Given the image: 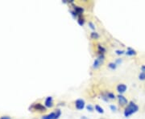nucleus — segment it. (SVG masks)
I'll list each match as a JSON object with an SVG mask.
<instances>
[{"label": "nucleus", "instance_id": "obj_3", "mask_svg": "<svg viewBox=\"0 0 145 119\" xmlns=\"http://www.w3.org/2000/svg\"><path fill=\"white\" fill-rule=\"evenodd\" d=\"M75 106L77 108V109L78 110H82L85 108V101L82 100V99H77L76 101H75Z\"/></svg>", "mask_w": 145, "mask_h": 119}, {"label": "nucleus", "instance_id": "obj_23", "mask_svg": "<svg viewBox=\"0 0 145 119\" xmlns=\"http://www.w3.org/2000/svg\"><path fill=\"white\" fill-rule=\"evenodd\" d=\"M110 108H111V109L112 111H116V109H117V107H116L115 106H114V105H111V106H110Z\"/></svg>", "mask_w": 145, "mask_h": 119}, {"label": "nucleus", "instance_id": "obj_18", "mask_svg": "<svg viewBox=\"0 0 145 119\" xmlns=\"http://www.w3.org/2000/svg\"><path fill=\"white\" fill-rule=\"evenodd\" d=\"M139 79L141 80H145V72H141L140 75H139Z\"/></svg>", "mask_w": 145, "mask_h": 119}, {"label": "nucleus", "instance_id": "obj_14", "mask_svg": "<svg viewBox=\"0 0 145 119\" xmlns=\"http://www.w3.org/2000/svg\"><path fill=\"white\" fill-rule=\"evenodd\" d=\"M94 109H95V110L97 111L98 113H99V114H103L104 113V109L102 108L100 106H98V105H96L95 107H94Z\"/></svg>", "mask_w": 145, "mask_h": 119}, {"label": "nucleus", "instance_id": "obj_6", "mask_svg": "<svg viewBox=\"0 0 145 119\" xmlns=\"http://www.w3.org/2000/svg\"><path fill=\"white\" fill-rule=\"evenodd\" d=\"M127 85H124V84H119L117 86V91L119 92V94H122V93H124L126 91H127Z\"/></svg>", "mask_w": 145, "mask_h": 119}, {"label": "nucleus", "instance_id": "obj_24", "mask_svg": "<svg viewBox=\"0 0 145 119\" xmlns=\"http://www.w3.org/2000/svg\"><path fill=\"white\" fill-rule=\"evenodd\" d=\"M0 119H11V117H8V116H3V117H0Z\"/></svg>", "mask_w": 145, "mask_h": 119}, {"label": "nucleus", "instance_id": "obj_11", "mask_svg": "<svg viewBox=\"0 0 145 119\" xmlns=\"http://www.w3.org/2000/svg\"><path fill=\"white\" fill-rule=\"evenodd\" d=\"M90 38L93 40H98L99 38V35H98V33H97L95 32H93L90 34Z\"/></svg>", "mask_w": 145, "mask_h": 119}, {"label": "nucleus", "instance_id": "obj_22", "mask_svg": "<svg viewBox=\"0 0 145 119\" xmlns=\"http://www.w3.org/2000/svg\"><path fill=\"white\" fill-rule=\"evenodd\" d=\"M89 26H90V27L92 30L95 29V26H94V24H93V23H91V22H90V23H89Z\"/></svg>", "mask_w": 145, "mask_h": 119}, {"label": "nucleus", "instance_id": "obj_13", "mask_svg": "<svg viewBox=\"0 0 145 119\" xmlns=\"http://www.w3.org/2000/svg\"><path fill=\"white\" fill-rule=\"evenodd\" d=\"M106 96H107V98L109 100H114V99H115V96H114V94L113 93L108 92V93H106Z\"/></svg>", "mask_w": 145, "mask_h": 119}, {"label": "nucleus", "instance_id": "obj_25", "mask_svg": "<svg viewBox=\"0 0 145 119\" xmlns=\"http://www.w3.org/2000/svg\"><path fill=\"white\" fill-rule=\"evenodd\" d=\"M121 62H122V60H121V59H118L117 61H115V64H120Z\"/></svg>", "mask_w": 145, "mask_h": 119}, {"label": "nucleus", "instance_id": "obj_10", "mask_svg": "<svg viewBox=\"0 0 145 119\" xmlns=\"http://www.w3.org/2000/svg\"><path fill=\"white\" fill-rule=\"evenodd\" d=\"M126 54H127V56H135V55H136V51H135L134 49L128 48V50L127 51Z\"/></svg>", "mask_w": 145, "mask_h": 119}, {"label": "nucleus", "instance_id": "obj_26", "mask_svg": "<svg viewBox=\"0 0 145 119\" xmlns=\"http://www.w3.org/2000/svg\"><path fill=\"white\" fill-rule=\"evenodd\" d=\"M141 70L143 72H145V65H142L141 66Z\"/></svg>", "mask_w": 145, "mask_h": 119}, {"label": "nucleus", "instance_id": "obj_20", "mask_svg": "<svg viewBox=\"0 0 145 119\" xmlns=\"http://www.w3.org/2000/svg\"><path fill=\"white\" fill-rule=\"evenodd\" d=\"M115 53L117 55H122L123 53H124V51H122V50H116Z\"/></svg>", "mask_w": 145, "mask_h": 119}, {"label": "nucleus", "instance_id": "obj_12", "mask_svg": "<svg viewBox=\"0 0 145 119\" xmlns=\"http://www.w3.org/2000/svg\"><path fill=\"white\" fill-rule=\"evenodd\" d=\"M98 53H99L100 54L104 55V53H106V49H105V48H103L102 45H100V44H98Z\"/></svg>", "mask_w": 145, "mask_h": 119}, {"label": "nucleus", "instance_id": "obj_4", "mask_svg": "<svg viewBox=\"0 0 145 119\" xmlns=\"http://www.w3.org/2000/svg\"><path fill=\"white\" fill-rule=\"evenodd\" d=\"M117 98H118V101H119V105H120V106H126L127 104L128 103L127 99V98H125V96H123V95H122V94H119Z\"/></svg>", "mask_w": 145, "mask_h": 119}, {"label": "nucleus", "instance_id": "obj_15", "mask_svg": "<svg viewBox=\"0 0 145 119\" xmlns=\"http://www.w3.org/2000/svg\"><path fill=\"white\" fill-rule=\"evenodd\" d=\"M77 23L80 26H83L84 24H85V19L82 18V16H79L78 17V19H77Z\"/></svg>", "mask_w": 145, "mask_h": 119}, {"label": "nucleus", "instance_id": "obj_21", "mask_svg": "<svg viewBox=\"0 0 145 119\" xmlns=\"http://www.w3.org/2000/svg\"><path fill=\"white\" fill-rule=\"evenodd\" d=\"M70 12H71V14H72V16H74V17H77V16H79V14H78L74 10V11H71Z\"/></svg>", "mask_w": 145, "mask_h": 119}, {"label": "nucleus", "instance_id": "obj_19", "mask_svg": "<svg viewBox=\"0 0 145 119\" xmlns=\"http://www.w3.org/2000/svg\"><path fill=\"white\" fill-rule=\"evenodd\" d=\"M86 109H88V111H90V112H92V111H93V107L91 105H88V106H87Z\"/></svg>", "mask_w": 145, "mask_h": 119}, {"label": "nucleus", "instance_id": "obj_17", "mask_svg": "<svg viewBox=\"0 0 145 119\" xmlns=\"http://www.w3.org/2000/svg\"><path fill=\"white\" fill-rule=\"evenodd\" d=\"M61 110H60L59 109H56V111H55V116H56V119H58V118H59V117L61 116Z\"/></svg>", "mask_w": 145, "mask_h": 119}, {"label": "nucleus", "instance_id": "obj_7", "mask_svg": "<svg viewBox=\"0 0 145 119\" xmlns=\"http://www.w3.org/2000/svg\"><path fill=\"white\" fill-rule=\"evenodd\" d=\"M30 109H34L35 110H39V111H45L46 110V107L42 106L41 104H40V103L35 104V105H33Z\"/></svg>", "mask_w": 145, "mask_h": 119}, {"label": "nucleus", "instance_id": "obj_2", "mask_svg": "<svg viewBox=\"0 0 145 119\" xmlns=\"http://www.w3.org/2000/svg\"><path fill=\"white\" fill-rule=\"evenodd\" d=\"M104 61H105V56H104V55L99 54V56H98L95 60H94L93 64V69H98L99 67L103 64Z\"/></svg>", "mask_w": 145, "mask_h": 119}, {"label": "nucleus", "instance_id": "obj_16", "mask_svg": "<svg viewBox=\"0 0 145 119\" xmlns=\"http://www.w3.org/2000/svg\"><path fill=\"white\" fill-rule=\"evenodd\" d=\"M108 67L109 68H110L111 69H116V68H117V64H116L115 63H114V62H111V63H110L108 64Z\"/></svg>", "mask_w": 145, "mask_h": 119}, {"label": "nucleus", "instance_id": "obj_27", "mask_svg": "<svg viewBox=\"0 0 145 119\" xmlns=\"http://www.w3.org/2000/svg\"><path fill=\"white\" fill-rule=\"evenodd\" d=\"M81 119H88V118H86V117H85V116H83V117H82Z\"/></svg>", "mask_w": 145, "mask_h": 119}, {"label": "nucleus", "instance_id": "obj_1", "mask_svg": "<svg viewBox=\"0 0 145 119\" xmlns=\"http://www.w3.org/2000/svg\"><path fill=\"white\" fill-rule=\"evenodd\" d=\"M138 110H139V106H138L133 101H130V102H129V104L124 110V116L126 117H130V115L135 114Z\"/></svg>", "mask_w": 145, "mask_h": 119}, {"label": "nucleus", "instance_id": "obj_9", "mask_svg": "<svg viewBox=\"0 0 145 119\" xmlns=\"http://www.w3.org/2000/svg\"><path fill=\"white\" fill-rule=\"evenodd\" d=\"M41 119H56V116H55V112L51 113L48 115L43 116Z\"/></svg>", "mask_w": 145, "mask_h": 119}, {"label": "nucleus", "instance_id": "obj_8", "mask_svg": "<svg viewBox=\"0 0 145 119\" xmlns=\"http://www.w3.org/2000/svg\"><path fill=\"white\" fill-rule=\"evenodd\" d=\"M74 11L79 14V16H81V14L84 12V8L82 6H74Z\"/></svg>", "mask_w": 145, "mask_h": 119}, {"label": "nucleus", "instance_id": "obj_5", "mask_svg": "<svg viewBox=\"0 0 145 119\" xmlns=\"http://www.w3.org/2000/svg\"><path fill=\"white\" fill-rule=\"evenodd\" d=\"M45 106L46 108H52L53 106V100L52 96H48L45 102Z\"/></svg>", "mask_w": 145, "mask_h": 119}]
</instances>
